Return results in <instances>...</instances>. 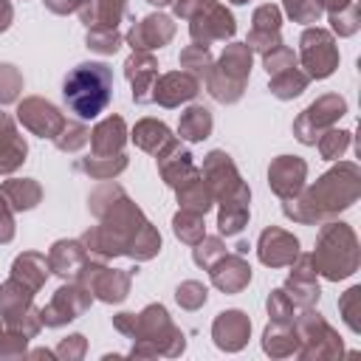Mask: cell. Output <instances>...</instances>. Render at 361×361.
<instances>
[{"instance_id": "33", "label": "cell", "mask_w": 361, "mask_h": 361, "mask_svg": "<svg viewBox=\"0 0 361 361\" xmlns=\"http://www.w3.org/2000/svg\"><path fill=\"white\" fill-rule=\"evenodd\" d=\"M172 138H175V135L169 133V127H166L164 121H158V118H141V121L133 127V141H135V147H141V149L149 152V155H158Z\"/></svg>"}, {"instance_id": "41", "label": "cell", "mask_w": 361, "mask_h": 361, "mask_svg": "<svg viewBox=\"0 0 361 361\" xmlns=\"http://www.w3.org/2000/svg\"><path fill=\"white\" fill-rule=\"evenodd\" d=\"M327 20H330V25H333V31H336L338 37H353V34L361 28V11H358V3L353 0V3H347L344 8H338V11H330Z\"/></svg>"}, {"instance_id": "37", "label": "cell", "mask_w": 361, "mask_h": 361, "mask_svg": "<svg viewBox=\"0 0 361 361\" xmlns=\"http://www.w3.org/2000/svg\"><path fill=\"white\" fill-rule=\"evenodd\" d=\"M307 82H310V76L293 65V68H288V71L271 76V93H274L276 99L288 102V99H296V96L307 87Z\"/></svg>"}, {"instance_id": "48", "label": "cell", "mask_w": 361, "mask_h": 361, "mask_svg": "<svg viewBox=\"0 0 361 361\" xmlns=\"http://www.w3.org/2000/svg\"><path fill=\"white\" fill-rule=\"evenodd\" d=\"M23 90V76L14 65H0V104H8L20 96Z\"/></svg>"}, {"instance_id": "7", "label": "cell", "mask_w": 361, "mask_h": 361, "mask_svg": "<svg viewBox=\"0 0 361 361\" xmlns=\"http://www.w3.org/2000/svg\"><path fill=\"white\" fill-rule=\"evenodd\" d=\"M293 330H296V338H299L296 353L302 358H333V355L344 353L338 333L324 322L322 313H316L310 307H305V313L296 319Z\"/></svg>"}, {"instance_id": "50", "label": "cell", "mask_w": 361, "mask_h": 361, "mask_svg": "<svg viewBox=\"0 0 361 361\" xmlns=\"http://www.w3.org/2000/svg\"><path fill=\"white\" fill-rule=\"evenodd\" d=\"M268 313L274 322H293V302L288 299V293L282 288L271 290L268 296Z\"/></svg>"}, {"instance_id": "57", "label": "cell", "mask_w": 361, "mask_h": 361, "mask_svg": "<svg viewBox=\"0 0 361 361\" xmlns=\"http://www.w3.org/2000/svg\"><path fill=\"white\" fill-rule=\"evenodd\" d=\"M231 3H248V0H231Z\"/></svg>"}, {"instance_id": "17", "label": "cell", "mask_w": 361, "mask_h": 361, "mask_svg": "<svg viewBox=\"0 0 361 361\" xmlns=\"http://www.w3.org/2000/svg\"><path fill=\"white\" fill-rule=\"evenodd\" d=\"M279 23H282V11L279 6L274 3H265L254 11L251 17V34H248V48L251 51H259V54H268L271 48L282 45V37H279Z\"/></svg>"}, {"instance_id": "12", "label": "cell", "mask_w": 361, "mask_h": 361, "mask_svg": "<svg viewBox=\"0 0 361 361\" xmlns=\"http://www.w3.org/2000/svg\"><path fill=\"white\" fill-rule=\"evenodd\" d=\"M17 118H20V124H23L25 130H31V133L39 135V138H56L59 130H62L65 121H68L51 102L37 99V96L23 99V102L17 104Z\"/></svg>"}, {"instance_id": "40", "label": "cell", "mask_w": 361, "mask_h": 361, "mask_svg": "<svg viewBox=\"0 0 361 361\" xmlns=\"http://www.w3.org/2000/svg\"><path fill=\"white\" fill-rule=\"evenodd\" d=\"M172 228H175L178 240L186 243V245H195V243H200L206 237L203 234V214H195V212H186V209H180L175 214Z\"/></svg>"}, {"instance_id": "3", "label": "cell", "mask_w": 361, "mask_h": 361, "mask_svg": "<svg viewBox=\"0 0 361 361\" xmlns=\"http://www.w3.org/2000/svg\"><path fill=\"white\" fill-rule=\"evenodd\" d=\"M310 257H313L316 274H322L324 279H330V282L347 279L361 265L358 237L347 223L327 220V223H322V231H319V240H316V251Z\"/></svg>"}, {"instance_id": "56", "label": "cell", "mask_w": 361, "mask_h": 361, "mask_svg": "<svg viewBox=\"0 0 361 361\" xmlns=\"http://www.w3.org/2000/svg\"><path fill=\"white\" fill-rule=\"evenodd\" d=\"M147 3H152V6H166V3H172V0H147Z\"/></svg>"}, {"instance_id": "55", "label": "cell", "mask_w": 361, "mask_h": 361, "mask_svg": "<svg viewBox=\"0 0 361 361\" xmlns=\"http://www.w3.org/2000/svg\"><path fill=\"white\" fill-rule=\"evenodd\" d=\"M322 3V8L330 14V11H338V8H344L347 3H353V0H319Z\"/></svg>"}, {"instance_id": "30", "label": "cell", "mask_w": 361, "mask_h": 361, "mask_svg": "<svg viewBox=\"0 0 361 361\" xmlns=\"http://www.w3.org/2000/svg\"><path fill=\"white\" fill-rule=\"evenodd\" d=\"M212 189H209V183L203 180V175H200V169H195L180 186H178V203H180V209H186V212H195V214H206L209 209H212Z\"/></svg>"}, {"instance_id": "34", "label": "cell", "mask_w": 361, "mask_h": 361, "mask_svg": "<svg viewBox=\"0 0 361 361\" xmlns=\"http://www.w3.org/2000/svg\"><path fill=\"white\" fill-rule=\"evenodd\" d=\"M262 347L268 355H293L299 350V338H296V330H293V322H271L265 327V336H262Z\"/></svg>"}, {"instance_id": "29", "label": "cell", "mask_w": 361, "mask_h": 361, "mask_svg": "<svg viewBox=\"0 0 361 361\" xmlns=\"http://www.w3.org/2000/svg\"><path fill=\"white\" fill-rule=\"evenodd\" d=\"M248 200H251V192L245 186V189H240L237 195H231L228 200L220 203V217H217L220 234L234 237V234H240L245 228V223H248Z\"/></svg>"}, {"instance_id": "42", "label": "cell", "mask_w": 361, "mask_h": 361, "mask_svg": "<svg viewBox=\"0 0 361 361\" xmlns=\"http://www.w3.org/2000/svg\"><path fill=\"white\" fill-rule=\"evenodd\" d=\"M338 313L344 319V324L353 333H361V288L353 285L341 299H338Z\"/></svg>"}, {"instance_id": "38", "label": "cell", "mask_w": 361, "mask_h": 361, "mask_svg": "<svg viewBox=\"0 0 361 361\" xmlns=\"http://www.w3.org/2000/svg\"><path fill=\"white\" fill-rule=\"evenodd\" d=\"M212 65H214V62H212V54H209V48H206V45L192 42V45H186V48L180 51V68H186V73H189V76H195L197 82L209 76Z\"/></svg>"}, {"instance_id": "45", "label": "cell", "mask_w": 361, "mask_h": 361, "mask_svg": "<svg viewBox=\"0 0 361 361\" xmlns=\"http://www.w3.org/2000/svg\"><path fill=\"white\" fill-rule=\"evenodd\" d=\"M285 11L288 17H293V23H319V17L324 14L319 0H285Z\"/></svg>"}, {"instance_id": "10", "label": "cell", "mask_w": 361, "mask_h": 361, "mask_svg": "<svg viewBox=\"0 0 361 361\" xmlns=\"http://www.w3.org/2000/svg\"><path fill=\"white\" fill-rule=\"evenodd\" d=\"M76 279L85 290H90V296H99L102 302H121L130 290V274L118 268H104L102 259L96 262L87 259V265Z\"/></svg>"}, {"instance_id": "14", "label": "cell", "mask_w": 361, "mask_h": 361, "mask_svg": "<svg viewBox=\"0 0 361 361\" xmlns=\"http://www.w3.org/2000/svg\"><path fill=\"white\" fill-rule=\"evenodd\" d=\"M305 178H307V164L299 155H279L268 166V183L274 195L282 200L296 197L305 189Z\"/></svg>"}, {"instance_id": "5", "label": "cell", "mask_w": 361, "mask_h": 361, "mask_svg": "<svg viewBox=\"0 0 361 361\" xmlns=\"http://www.w3.org/2000/svg\"><path fill=\"white\" fill-rule=\"evenodd\" d=\"M172 3H175V14L189 20V34L197 45L209 48V42L231 39L237 31L231 11L217 0H172Z\"/></svg>"}, {"instance_id": "35", "label": "cell", "mask_w": 361, "mask_h": 361, "mask_svg": "<svg viewBox=\"0 0 361 361\" xmlns=\"http://www.w3.org/2000/svg\"><path fill=\"white\" fill-rule=\"evenodd\" d=\"M76 169L96 178V180H107V178H116L118 172L127 169V155L124 152H116V155H87V158H79L76 161Z\"/></svg>"}, {"instance_id": "16", "label": "cell", "mask_w": 361, "mask_h": 361, "mask_svg": "<svg viewBox=\"0 0 361 361\" xmlns=\"http://www.w3.org/2000/svg\"><path fill=\"white\" fill-rule=\"evenodd\" d=\"M257 254L262 259V265H271V268H285L290 265L296 257H299V240L285 231V228H265L259 234V243H257Z\"/></svg>"}, {"instance_id": "49", "label": "cell", "mask_w": 361, "mask_h": 361, "mask_svg": "<svg viewBox=\"0 0 361 361\" xmlns=\"http://www.w3.org/2000/svg\"><path fill=\"white\" fill-rule=\"evenodd\" d=\"M206 296H209L206 285H200V282H195V279L183 282V285L178 288V293H175L178 305H180V307H186V310H197V307L206 302Z\"/></svg>"}, {"instance_id": "15", "label": "cell", "mask_w": 361, "mask_h": 361, "mask_svg": "<svg viewBox=\"0 0 361 361\" xmlns=\"http://www.w3.org/2000/svg\"><path fill=\"white\" fill-rule=\"evenodd\" d=\"M290 276H288V282H285V293H288V299L293 302V305H299V307H313L316 302H319V296H322V290H319V282H316V265H313V257L310 254H302V257H296L293 262H290Z\"/></svg>"}, {"instance_id": "23", "label": "cell", "mask_w": 361, "mask_h": 361, "mask_svg": "<svg viewBox=\"0 0 361 361\" xmlns=\"http://www.w3.org/2000/svg\"><path fill=\"white\" fill-rule=\"evenodd\" d=\"M248 333H251V322L243 310H226L212 324V336L220 350H240L248 341Z\"/></svg>"}, {"instance_id": "53", "label": "cell", "mask_w": 361, "mask_h": 361, "mask_svg": "<svg viewBox=\"0 0 361 361\" xmlns=\"http://www.w3.org/2000/svg\"><path fill=\"white\" fill-rule=\"evenodd\" d=\"M71 341H73V344L65 341V344L59 347V355H68V358H71V355H82V353H85V341H82V336H71Z\"/></svg>"}, {"instance_id": "51", "label": "cell", "mask_w": 361, "mask_h": 361, "mask_svg": "<svg viewBox=\"0 0 361 361\" xmlns=\"http://www.w3.org/2000/svg\"><path fill=\"white\" fill-rule=\"evenodd\" d=\"M14 237V217H11V206L6 203V197L0 195V243H11Z\"/></svg>"}, {"instance_id": "36", "label": "cell", "mask_w": 361, "mask_h": 361, "mask_svg": "<svg viewBox=\"0 0 361 361\" xmlns=\"http://www.w3.org/2000/svg\"><path fill=\"white\" fill-rule=\"evenodd\" d=\"M212 124H214V121H212V113H209L206 107L195 104V107H189V110L180 116L178 133H180V138H186V141H203V138H209Z\"/></svg>"}, {"instance_id": "11", "label": "cell", "mask_w": 361, "mask_h": 361, "mask_svg": "<svg viewBox=\"0 0 361 361\" xmlns=\"http://www.w3.org/2000/svg\"><path fill=\"white\" fill-rule=\"evenodd\" d=\"M203 180L209 183V189H212V197L214 200H228L231 195H237L240 189H245V183L240 180V172H237V166H234V161L223 152V149H214V152H209L206 155V161H203Z\"/></svg>"}, {"instance_id": "46", "label": "cell", "mask_w": 361, "mask_h": 361, "mask_svg": "<svg viewBox=\"0 0 361 361\" xmlns=\"http://www.w3.org/2000/svg\"><path fill=\"white\" fill-rule=\"evenodd\" d=\"M262 62H265L268 76H276V73H282V71H288V68L296 65V54H293V48H288V45H276V48H271L268 54H262Z\"/></svg>"}, {"instance_id": "31", "label": "cell", "mask_w": 361, "mask_h": 361, "mask_svg": "<svg viewBox=\"0 0 361 361\" xmlns=\"http://www.w3.org/2000/svg\"><path fill=\"white\" fill-rule=\"evenodd\" d=\"M48 271H51V265H48L45 254H37V251L20 254V257L14 259V265H11V276L20 279V282H23L25 288H31V290H39V288H42V282L48 279Z\"/></svg>"}, {"instance_id": "25", "label": "cell", "mask_w": 361, "mask_h": 361, "mask_svg": "<svg viewBox=\"0 0 361 361\" xmlns=\"http://www.w3.org/2000/svg\"><path fill=\"white\" fill-rule=\"evenodd\" d=\"M209 271H212V282L226 293H237L251 282V268L243 259V254H223Z\"/></svg>"}, {"instance_id": "13", "label": "cell", "mask_w": 361, "mask_h": 361, "mask_svg": "<svg viewBox=\"0 0 361 361\" xmlns=\"http://www.w3.org/2000/svg\"><path fill=\"white\" fill-rule=\"evenodd\" d=\"M90 307V290H85L79 282L76 285H65L54 293V299L48 302V307L39 310L42 324L48 327H59L65 322H73L76 316H82Z\"/></svg>"}, {"instance_id": "6", "label": "cell", "mask_w": 361, "mask_h": 361, "mask_svg": "<svg viewBox=\"0 0 361 361\" xmlns=\"http://www.w3.org/2000/svg\"><path fill=\"white\" fill-rule=\"evenodd\" d=\"M251 54L254 51L245 42H231V45H226L217 65H212V71L206 76V87L217 102L231 104L243 96L248 73H251Z\"/></svg>"}, {"instance_id": "26", "label": "cell", "mask_w": 361, "mask_h": 361, "mask_svg": "<svg viewBox=\"0 0 361 361\" xmlns=\"http://www.w3.org/2000/svg\"><path fill=\"white\" fill-rule=\"evenodd\" d=\"M25 152L28 147H25V138L14 127V118L0 113V175L14 172L25 161Z\"/></svg>"}, {"instance_id": "8", "label": "cell", "mask_w": 361, "mask_h": 361, "mask_svg": "<svg viewBox=\"0 0 361 361\" xmlns=\"http://www.w3.org/2000/svg\"><path fill=\"white\" fill-rule=\"evenodd\" d=\"M299 59L310 79H327L338 68V45L324 28H305L299 37Z\"/></svg>"}, {"instance_id": "2", "label": "cell", "mask_w": 361, "mask_h": 361, "mask_svg": "<svg viewBox=\"0 0 361 361\" xmlns=\"http://www.w3.org/2000/svg\"><path fill=\"white\" fill-rule=\"evenodd\" d=\"M361 197V169L353 161H341L338 166L327 169L313 186L302 189L296 197L285 200V214L305 226H322L338 212L350 209Z\"/></svg>"}, {"instance_id": "27", "label": "cell", "mask_w": 361, "mask_h": 361, "mask_svg": "<svg viewBox=\"0 0 361 361\" xmlns=\"http://www.w3.org/2000/svg\"><path fill=\"white\" fill-rule=\"evenodd\" d=\"M76 14L87 28H118L127 14V0H87Z\"/></svg>"}, {"instance_id": "54", "label": "cell", "mask_w": 361, "mask_h": 361, "mask_svg": "<svg viewBox=\"0 0 361 361\" xmlns=\"http://www.w3.org/2000/svg\"><path fill=\"white\" fill-rule=\"evenodd\" d=\"M11 20H14V8H11V3H8V0H0V34L11 25Z\"/></svg>"}, {"instance_id": "19", "label": "cell", "mask_w": 361, "mask_h": 361, "mask_svg": "<svg viewBox=\"0 0 361 361\" xmlns=\"http://www.w3.org/2000/svg\"><path fill=\"white\" fill-rule=\"evenodd\" d=\"M172 37H175V23H172L166 14H149V17H144L141 23H135V25L127 31V42H130L133 51H152V48H161V45H166Z\"/></svg>"}, {"instance_id": "20", "label": "cell", "mask_w": 361, "mask_h": 361, "mask_svg": "<svg viewBox=\"0 0 361 361\" xmlns=\"http://www.w3.org/2000/svg\"><path fill=\"white\" fill-rule=\"evenodd\" d=\"M124 76L133 85V99L138 104L152 102V90L158 82V65L147 51H133V56L124 62Z\"/></svg>"}, {"instance_id": "1", "label": "cell", "mask_w": 361, "mask_h": 361, "mask_svg": "<svg viewBox=\"0 0 361 361\" xmlns=\"http://www.w3.org/2000/svg\"><path fill=\"white\" fill-rule=\"evenodd\" d=\"M90 209L102 220L82 234V245L90 257L107 259L127 254L133 259H152L161 251V234L141 214V209L124 195L121 186L104 183L90 195Z\"/></svg>"}, {"instance_id": "44", "label": "cell", "mask_w": 361, "mask_h": 361, "mask_svg": "<svg viewBox=\"0 0 361 361\" xmlns=\"http://www.w3.org/2000/svg\"><path fill=\"white\" fill-rule=\"evenodd\" d=\"M87 48L96 54H116L121 48V34L116 28H87Z\"/></svg>"}, {"instance_id": "28", "label": "cell", "mask_w": 361, "mask_h": 361, "mask_svg": "<svg viewBox=\"0 0 361 361\" xmlns=\"http://www.w3.org/2000/svg\"><path fill=\"white\" fill-rule=\"evenodd\" d=\"M124 141H127V124L121 116H107L90 133L93 155H116V152H121Z\"/></svg>"}, {"instance_id": "24", "label": "cell", "mask_w": 361, "mask_h": 361, "mask_svg": "<svg viewBox=\"0 0 361 361\" xmlns=\"http://www.w3.org/2000/svg\"><path fill=\"white\" fill-rule=\"evenodd\" d=\"M155 158H158V169H161L164 183H169V186H175V189L195 172V164H192L189 149L180 147V141H175V138H172Z\"/></svg>"}, {"instance_id": "9", "label": "cell", "mask_w": 361, "mask_h": 361, "mask_svg": "<svg viewBox=\"0 0 361 361\" xmlns=\"http://www.w3.org/2000/svg\"><path fill=\"white\" fill-rule=\"evenodd\" d=\"M347 113V102L338 93H324L319 96L307 110L299 113V118L293 121V135L302 144H316L319 135L330 127H336V121Z\"/></svg>"}, {"instance_id": "18", "label": "cell", "mask_w": 361, "mask_h": 361, "mask_svg": "<svg viewBox=\"0 0 361 361\" xmlns=\"http://www.w3.org/2000/svg\"><path fill=\"white\" fill-rule=\"evenodd\" d=\"M133 338H141V341L155 338V353H158V341H172L175 347L183 350V336L169 322V316H166V310L161 305H149V307H144L138 313V324H135V336Z\"/></svg>"}, {"instance_id": "4", "label": "cell", "mask_w": 361, "mask_h": 361, "mask_svg": "<svg viewBox=\"0 0 361 361\" xmlns=\"http://www.w3.org/2000/svg\"><path fill=\"white\" fill-rule=\"evenodd\" d=\"M65 104L79 118H96L113 96V71L104 62H82L62 82Z\"/></svg>"}, {"instance_id": "43", "label": "cell", "mask_w": 361, "mask_h": 361, "mask_svg": "<svg viewBox=\"0 0 361 361\" xmlns=\"http://www.w3.org/2000/svg\"><path fill=\"white\" fill-rule=\"evenodd\" d=\"M87 141H90V130H85V127L76 124V121H65V127H62L59 135L54 138V144H56L62 152H76V149H82Z\"/></svg>"}, {"instance_id": "47", "label": "cell", "mask_w": 361, "mask_h": 361, "mask_svg": "<svg viewBox=\"0 0 361 361\" xmlns=\"http://www.w3.org/2000/svg\"><path fill=\"white\" fill-rule=\"evenodd\" d=\"M226 254V248H223V240L220 237H203L200 243H195V262L200 265V268H212L220 257Z\"/></svg>"}, {"instance_id": "32", "label": "cell", "mask_w": 361, "mask_h": 361, "mask_svg": "<svg viewBox=\"0 0 361 361\" xmlns=\"http://www.w3.org/2000/svg\"><path fill=\"white\" fill-rule=\"evenodd\" d=\"M0 195L6 197V203L11 206V212H28L39 203L42 189L34 178H11L0 186Z\"/></svg>"}, {"instance_id": "22", "label": "cell", "mask_w": 361, "mask_h": 361, "mask_svg": "<svg viewBox=\"0 0 361 361\" xmlns=\"http://www.w3.org/2000/svg\"><path fill=\"white\" fill-rule=\"evenodd\" d=\"M87 259H90V254L82 245V240H59L51 245V254H48L51 271L59 274L62 279H76L82 274V268L87 265Z\"/></svg>"}, {"instance_id": "21", "label": "cell", "mask_w": 361, "mask_h": 361, "mask_svg": "<svg viewBox=\"0 0 361 361\" xmlns=\"http://www.w3.org/2000/svg\"><path fill=\"white\" fill-rule=\"evenodd\" d=\"M200 90V82L195 76H189L186 71H172V73H164L158 82H155V90H152V102L164 104V107H178L189 99H195Z\"/></svg>"}, {"instance_id": "39", "label": "cell", "mask_w": 361, "mask_h": 361, "mask_svg": "<svg viewBox=\"0 0 361 361\" xmlns=\"http://www.w3.org/2000/svg\"><path fill=\"white\" fill-rule=\"evenodd\" d=\"M350 144H353V133L350 130H336V127L324 130L319 135V141H316V147H319L324 161H338L350 149Z\"/></svg>"}, {"instance_id": "52", "label": "cell", "mask_w": 361, "mask_h": 361, "mask_svg": "<svg viewBox=\"0 0 361 361\" xmlns=\"http://www.w3.org/2000/svg\"><path fill=\"white\" fill-rule=\"evenodd\" d=\"M87 0H45V6L54 11V14H73L85 6Z\"/></svg>"}]
</instances>
